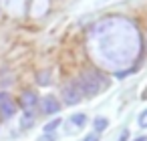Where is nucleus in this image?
I'll list each match as a JSON object with an SVG mask.
<instances>
[{"label": "nucleus", "mask_w": 147, "mask_h": 141, "mask_svg": "<svg viewBox=\"0 0 147 141\" xmlns=\"http://www.w3.org/2000/svg\"><path fill=\"white\" fill-rule=\"evenodd\" d=\"M93 125H95V133H101V131H105V129H107L109 121H107L105 117H97V119L93 121Z\"/></svg>", "instance_id": "423d86ee"}, {"label": "nucleus", "mask_w": 147, "mask_h": 141, "mask_svg": "<svg viewBox=\"0 0 147 141\" xmlns=\"http://www.w3.org/2000/svg\"><path fill=\"white\" fill-rule=\"evenodd\" d=\"M14 113H16V105H14V101L4 93L2 99H0V115H2L4 119H10V117H14Z\"/></svg>", "instance_id": "7ed1b4c3"}, {"label": "nucleus", "mask_w": 147, "mask_h": 141, "mask_svg": "<svg viewBox=\"0 0 147 141\" xmlns=\"http://www.w3.org/2000/svg\"><path fill=\"white\" fill-rule=\"evenodd\" d=\"M32 121H34V115H32V111H26L24 119L20 121V127H22V129H26V127H30V125H32Z\"/></svg>", "instance_id": "1a4fd4ad"}, {"label": "nucleus", "mask_w": 147, "mask_h": 141, "mask_svg": "<svg viewBox=\"0 0 147 141\" xmlns=\"http://www.w3.org/2000/svg\"><path fill=\"white\" fill-rule=\"evenodd\" d=\"M36 103H38V95H36L34 91H22V95H20V105H22L26 111H32V109L36 107Z\"/></svg>", "instance_id": "39448f33"}, {"label": "nucleus", "mask_w": 147, "mask_h": 141, "mask_svg": "<svg viewBox=\"0 0 147 141\" xmlns=\"http://www.w3.org/2000/svg\"><path fill=\"white\" fill-rule=\"evenodd\" d=\"M40 109H42V113H47V115H55V113L61 111V103H59L53 95H49V97H45V99L40 101Z\"/></svg>", "instance_id": "20e7f679"}, {"label": "nucleus", "mask_w": 147, "mask_h": 141, "mask_svg": "<svg viewBox=\"0 0 147 141\" xmlns=\"http://www.w3.org/2000/svg\"><path fill=\"white\" fill-rule=\"evenodd\" d=\"M133 141H147V137H137V139H133Z\"/></svg>", "instance_id": "4468645a"}, {"label": "nucleus", "mask_w": 147, "mask_h": 141, "mask_svg": "<svg viewBox=\"0 0 147 141\" xmlns=\"http://www.w3.org/2000/svg\"><path fill=\"white\" fill-rule=\"evenodd\" d=\"M57 137H55V133H47V135H40L38 137V141H55Z\"/></svg>", "instance_id": "9b49d317"}, {"label": "nucleus", "mask_w": 147, "mask_h": 141, "mask_svg": "<svg viewBox=\"0 0 147 141\" xmlns=\"http://www.w3.org/2000/svg\"><path fill=\"white\" fill-rule=\"evenodd\" d=\"M81 91V95H87V97H93L101 91V87H107V81L97 73V71H87L79 77V81L75 83Z\"/></svg>", "instance_id": "f257e3e1"}, {"label": "nucleus", "mask_w": 147, "mask_h": 141, "mask_svg": "<svg viewBox=\"0 0 147 141\" xmlns=\"http://www.w3.org/2000/svg\"><path fill=\"white\" fill-rule=\"evenodd\" d=\"M83 141H99V133H89Z\"/></svg>", "instance_id": "f8f14e48"}, {"label": "nucleus", "mask_w": 147, "mask_h": 141, "mask_svg": "<svg viewBox=\"0 0 147 141\" xmlns=\"http://www.w3.org/2000/svg\"><path fill=\"white\" fill-rule=\"evenodd\" d=\"M127 137H129V131H127V129H125V131H123V133H121V137H119V139H117V141H127Z\"/></svg>", "instance_id": "ddd939ff"}, {"label": "nucleus", "mask_w": 147, "mask_h": 141, "mask_svg": "<svg viewBox=\"0 0 147 141\" xmlns=\"http://www.w3.org/2000/svg\"><path fill=\"white\" fill-rule=\"evenodd\" d=\"M81 99H83V95L75 83H67L63 87V101L67 105H77V103H81Z\"/></svg>", "instance_id": "f03ea898"}, {"label": "nucleus", "mask_w": 147, "mask_h": 141, "mask_svg": "<svg viewBox=\"0 0 147 141\" xmlns=\"http://www.w3.org/2000/svg\"><path fill=\"white\" fill-rule=\"evenodd\" d=\"M63 123V119L61 117H55L53 121H49L47 125H45V133H53V131H57V127Z\"/></svg>", "instance_id": "6e6552de"}, {"label": "nucleus", "mask_w": 147, "mask_h": 141, "mask_svg": "<svg viewBox=\"0 0 147 141\" xmlns=\"http://www.w3.org/2000/svg\"><path fill=\"white\" fill-rule=\"evenodd\" d=\"M71 123L77 125V127H83V125L87 123V115H85V113H75V115L71 117Z\"/></svg>", "instance_id": "0eeeda50"}, {"label": "nucleus", "mask_w": 147, "mask_h": 141, "mask_svg": "<svg viewBox=\"0 0 147 141\" xmlns=\"http://www.w3.org/2000/svg\"><path fill=\"white\" fill-rule=\"evenodd\" d=\"M139 127H143V129L147 127V109H145V111L139 115Z\"/></svg>", "instance_id": "9d476101"}]
</instances>
